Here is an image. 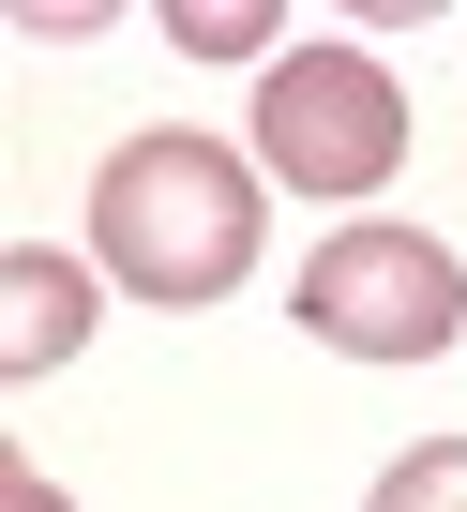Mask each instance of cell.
Instances as JSON below:
<instances>
[{"label":"cell","mask_w":467,"mask_h":512,"mask_svg":"<svg viewBox=\"0 0 467 512\" xmlns=\"http://www.w3.org/2000/svg\"><path fill=\"white\" fill-rule=\"evenodd\" d=\"M257 166L242 151H211V136H121L106 181H91V241H106V272L136 302H226L257 272Z\"/></svg>","instance_id":"6da1fadb"},{"label":"cell","mask_w":467,"mask_h":512,"mask_svg":"<svg viewBox=\"0 0 467 512\" xmlns=\"http://www.w3.org/2000/svg\"><path fill=\"white\" fill-rule=\"evenodd\" d=\"M287 317L317 347H347V362H437L467 332V272H452L437 226H332L302 256V302Z\"/></svg>","instance_id":"7a4b0ae2"},{"label":"cell","mask_w":467,"mask_h":512,"mask_svg":"<svg viewBox=\"0 0 467 512\" xmlns=\"http://www.w3.org/2000/svg\"><path fill=\"white\" fill-rule=\"evenodd\" d=\"M257 166L302 181V196H377L407 166V91L362 46H287L257 76Z\"/></svg>","instance_id":"3957f363"},{"label":"cell","mask_w":467,"mask_h":512,"mask_svg":"<svg viewBox=\"0 0 467 512\" xmlns=\"http://www.w3.org/2000/svg\"><path fill=\"white\" fill-rule=\"evenodd\" d=\"M0 302H16V332H0V362H16V377H46V362H76V347H91V272H61L46 241L0 256Z\"/></svg>","instance_id":"277c9868"},{"label":"cell","mask_w":467,"mask_h":512,"mask_svg":"<svg viewBox=\"0 0 467 512\" xmlns=\"http://www.w3.org/2000/svg\"><path fill=\"white\" fill-rule=\"evenodd\" d=\"M362 512H467V437H422L407 467H377Z\"/></svg>","instance_id":"5b68a950"},{"label":"cell","mask_w":467,"mask_h":512,"mask_svg":"<svg viewBox=\"0 0 467 512\" xmlns=\"http://www.w3.org/2000/svg\"><path fill=\"white\" fill-rule=\"evenodd\" d=\"M0 497H16V512H61V497H46V467H16V482H0Z\"/></svg>","instance_id":"8992f818"}]
</instances>
